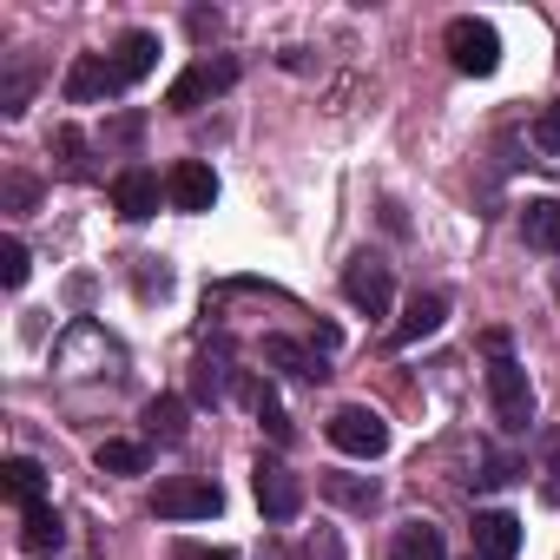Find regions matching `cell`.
<instances>
[{
  "instance_id": "27",
  "label": "cell",
  "mask_w": 560,
  "mask_h": 560,
  "mask_svg": "<svg viewBox=\"0 0 560 560\" xmlns=\"http://www.w3.org/2000/svg\"><path fill=\"white\" fill-rule=\"evenodd\" d=\"M534 139H540L547 152H560V106H540V119H534Z\"/></svg>"
},
{
  "instance_id": "29",
  "label": "cell",
  "mask_w": 560,
  "mask_h": 560,
  "mask_svg": "<svg viewBox=\"0 0 560 560\" xmlns=\"http://www.w3.org/2000/svg\"><path fill=\"white\" fill-rule=\"evenodd\" d=\"M304 560H343V540H337V534H317V540L304 547Z\"/></svg>"
},
{
  "instance_id": "12",
  "label": "cell",
  "mask_w": 560,
  "mask_h": 560,
  "mask_svg": "<svg viewBox=\"0 0 560 560\" xmlns=\"http://www.w3.org/2000/svg\"><path fill=\"white\" fill-rule=\"evenodd\" d=\"M475 553H481V560H514V553H521V521H514L508 508L475 514Z\"/></svg>"
},
{
  "instance_id": "8",
  "label": "cell",
  "mask_w": 560,
  "mask_h": 560,
  "mask_svg": "<svg viewBox=\"0 0 560 560\" xmlns=\"http://www.w3.org/2000/svg\"><path fill=\"white\" fill-rule=\"evenodd\" d=\"M165 198H172V211H211L218 205V172L205 159H178L165 172Z\"/></svg>"
},
{
  "instance_id": "23",
  "label": "cell",
  "mask_w": 560,
  "mask_h": 560,
  "mask_svg": "<svg viewBox=\"0 0 560 560\" xmlns=\"http://www.w3.org/2000/svg\"><path fill=\"white\" fill-rule=\"evenodd\" d=\"M27 270H34L27 244H21V237H0V284H8V291H21V284H27Z\"/></svg>"
},
{
  "instance_id": "31",
  "label": "cell",
  "mask_w": 560,
  "mask_h": 560,
  "mask_svg": "<svg viewBox=\"0 0 560 560\" xmlns=\"http://www.w3.org/2000/svg\"><path fill=\"white\" fill-rule=\"evenodd\" d=\"M191 560H231V553H191Z\"/></svg>"
},
{
  "instance_id": "19",
  "label": "cell",
  "mask_w": 560,
  "mask_h": 560,
  "mask_svg": "<svg viewBox=\"0 0 560 560\" xmlns=\"http://www.w3.org/2000/svg\"><path fill=\"white\" fill-rule=\"evenodd\" d=\"M54 152H60V172H67V178H93V145H86L80 126H60V132H54Z\"/></svg>"
},
{
  "instance_id": "13",
  "label": "cell",
  "mask_w": 560,
  "mask_h": 560,
  "mask_svg": "<svg viewBox=\"0 0 560 560\" xmlns=\"http://www.w3.org/2000/svg\"><path fill=\"white\" fill-rule=\"evenodd\" d=\"M67 547V521L40 501V508H27L21 514V553H34V560H47V553H60Z\"/></svg>"
},
{
  "instance_id": "16",
  "label": "cell",
  "mask_w": 560,
  "mask_h": 560,
  "mask_svg": "<svg viewBox=\"0 0 560 560\" xmlns=\"http://www.w3.org/2000/svg\"><path fill=\"white\" fill-rule=\"evenodd\" d=\"M521 237H527L534 250H560V198H534V205L521 211Z\"/></svg>"
},
{
  "instance_id": "3",
  "label": "cell",
  "mask_w": 560,
  "mask_h": 560,
  "mask_svg": "<svg viewBox=\"0 0 560 560\" xmlns=\"http://www.w3.org/2000/svg\"><path fill=\"white\" fill-rule=\"evenodd\" d=\"M330 448H343V455H357V462H376V455L389 448V422H383L376 409H363V402H343V409L330 416Z\"/></svg>"
},
{
  "instance_id": "1",
  "label": "cell",
  "mask_w": 560,
  "mask_h": 560,
  "mask_svg": "<svg viewBox=\"0 0 560 560\" xmlns=\"http://www.w3.org/2000/svg\"><path fill=\"white\" fill-rule=\"evenodd\" d=\"M442 47H448V60H455V73H468V80H488V73L501 67V34H494L488 21H475V14H462V21H448V34H442Z\"/></svg>"
},
{
  "instance_id": "5",
  "label": "cell",
  "mask_w": 560,
  "mask_h": 560,
  "mask_svg": "<svg viewBox=\"0 0 560 560\" xmlns=\"http://www.w3.org/2000/svg\"><path fill=\"white\" fill-rule=\"evenodd\" d=\"M343 298H350V311H363V317H389V298H396L389 264L370 257V250H357V257L343 264Z\"/></svg>"
},
{
  "instance_id": "18",
  "label": "cell",
  "mask_w": 560,
  "mask_h": 560,
  "mask_svg": "<svg viewBox=\"0 0 560 560\" xmlns=\"http://www.w3.org/2000/svg\"><path fill=\"white\" fill-rule=\"evenodd\" d=\"M264 363L291 370V376H304V383H317V376H324V363H317L304 343H291V337H264Z\"/></svg>"
},
{
  "instance_id": "9",
  "label": "cell",
  "mask_w": 560,
  "mask_h": 560,
  "mask_svg": "<svg viewBox=\"0 0 560 560\" xmlns=\"http://www.w3.org/2000/svg\"><path fill=\"white\" fill-rule=\"evenodd\" d=\"M113 93H126V80H119V67H113L106 54H80V60L67 67V100H73V106L113 100Z\"/></svg>"
},
{
  "instance_id": "21",
  "label": "cell",
  "mask_w": 560,
  "mask_h": 560,
  "mask_svg": "<svg viewBox=\"0 0 560 560\" xmlns=\"http://www.w3.org/2000/svg\"><path fill=\"white\" fill-rule=\"evenodd\" d=\"M250 409H257V422H264L270 442H291V416H284V402L270 396V383H250Z\"/></svg>"
},
{
  "instance_id": "22",
  "label": "cell",
  "mask_w": 560,
  "mask_h": 560,
  "mask_svg": "<svg viewBox=\"0 0 560 560\" xmlns=\"http://www.w3.org/2000/svg\"><path fill=\"white\" fill-rule=\"evenodd\" d=\"M145 442H100V468L106 475H145Z\"/></svg>"
},
{
  "instance_id": "2",
  "label": "cell",
  "mask_w": 560,
  "mask_h": 560,
  "mask_svg": "<svg viewBox=\"0 0 560 560\" xmlns=\"http://www.w3.org/2000/svg\"><path fill=\"white\" fill-rule=\"evenodd\" d=\"M488 402H494V422H501L508 435H521V429L534 422V389H527V370H521L514 357H494V370H488Z\"/></svg>"
},
{
  "instance_id": "11",
  "label": "cell",
  "mask_w": 560,
  "mask_h": 560,
  "mask_svg": "<svg viewBox=\"0 0 560 560\" xmlns=\"http://www.w3.org/2000/svg\"><path fill=\"white\" fill-rule=\"evenodd\" d=\"M113 205H119V218L145 224V218L159 211V172H152V165H126V172L113 178Z\"/></svg>"
},
{
  "instance_id": "20",
  "label": "cell",
  "mask_w": 560,
  "mask_h": 560,
  "mask_svg": "<svg viewBox=\"0 0 560 560\" xmlns=\"http://www.w3.org/2000/svg\"><path fill=\"white\" fill-rule=\"evenodd\" d=\"M185 416H191V409H185L178 396H152V402H145V429H152L159 442H185Z\"/></svg>"
},
{
  "instance_id": "24",
  "label": "cell",
  "mask_w": 560,
  "mask_h": 560,
  "mask_svg": "<svg viewBox=\"0 0 560 560\" xmlns=\"http://www.w3.org/2000/svg\"><path fill=\"white\" fill-rule=\"evenodd\" d=\"M324 494H330V501H343V508H376V481H350V475H330V481H324Z\"/></svg>"
},
{
  "instance_id": "7",
  "label": "cell",
  "mask_w": 560,
  "mask_h": 560,
  "mask_svg": "<svg viewBox=\"0 0 560 560\" xmlns=\"http://www.w3.org/2000/svg\"><path fill=\"white\" fill-rule=\"evenodd\" d=\"M231 80H237V60H198V67H185V73L172 80L165 106H172V113H198V106H205V100H218Z\"/></svg>"
},
{
  "instance_id": "28",
  "label": "cell",
  "mask_w": 560,
  "mask_h": 560,
  "mask_svg": "<svg viewBox=\"0 0 560 560\" xmlns=\"http://www.w3.org/2000/svg\"><path fill=\"white\" fill-rule=\"evenodd\" d=\"M34 198H40V185H34V178H8V205H14V211H27Z\"/></svg>"
},
{
  "instance_id": "4",
  "label": "cell",
  "mask_w": 560,
  "mask_h": 560,
  "mask_svg": "<svg viewBox=\"0 0 560 560\" xmlns=\"http://www.w3.org/2000/svg\"><path fill=\"white\" fill-rule=\"evenodd\" d=\"M218 508H224L218 481H198V475H172L152 488V514H165V521H211Z\"/></svg>"
},
{
  "instance_id": "25",
  "label": "cell",
  "mask_w": 560,
  "mask_h": 560,
  "mask_svg": "<svg viewBox=\"0 0 560 560\" xmlns=\"http://www.w3.org/2000/svg\"><path fill=\"white\" fill-rule=\"evenodd\" d=\"M27 93H34V73H8V86H0V113L21 119L27 113Z\"/></svg>"
},
{
  "instance_id": "10",
  "label": "cell",
  "mask_w": 560,
  "mask_h": 560,
  "mask_svg": "<svg viewBox=\"0 0 560 560\" xmlns=\"http://www.w3.org/2000/svg\"><path fill=\"white\" fill-rule=\"evenodd\" d=\"M448 324V298L442 291H416L409 304H402V317H396V330H389V343L396 350H409V343H422V337H435Z\"/></svg>"
},
{
  "instance_id": "17",
  "label": "cell",
  "mask_w": 560,
  "mask_h": 560,
  "mask_svg": "<svg viewBox=\"0 0 560 560\" xmlns=\"http://www.w3.org/2000/svg\"><path fill=\"white\" fill-rule=\"evenodd\" d=\"M396 560H448V553H442V527L402 521V527H396Z\"/></svg>"
},
{
  "instance_id": "6",
  "label": "cell",
  "mask_w": 560,
  "mask_h": 560,
  "mask_svg": "<svg viewBox=\"0 0 560 560\" xmlns=\"http://www.w3.org/2000/svg\"><path fill=\"white\" fill-rule=\"evenodd\" d=\"M250 494H257L264 521H298V514H304V481H298L284 462H257V468H250Z\"/></svg>"
},
{
  "instance_id": "14",
  "label": "cell",
  "mask_w": 560,
  "mask_h": 560,
  "mask_svg": "<svg viewBox=\"0 0 560 560\" xmlns=\"http://www.w3.org/2000/svg\"><path fill=\"white\" fill-rule=\"evenodd\" d=\"M0 488H8V501L27 514V508H40V501H47V468H40L34 455H14L8 468H0Z\"/></svg>"
},
{
  "instance_id": "26",
  "label": "cell",
  "mask_w": 560,
  "mask_h": 560,
  "mask_svg": "<svg viewBox=\"0 0 560 560\" xmlns=\"http://www.w3.org/2000/svg\"><path fill=\"white\" fill-rule=\"evenodd\" d=\"M514 475H521V462H514V455H501V448H488V475H481V481H488V488H508Z\"/></svg>"
},
{
  "instance_id": "15",
  "label": "cell",
  "mask_w": 560,
  "mask_h": 560,
  "mask_svg": "<svg viewBox=\"0 0 560 560\" xmlns=\"http://www.w3.org/2000/svg\"><path fill=\"white\" fill-rule=\"evenodd\" d=\"M113 67H119V80L126 86H139L152 67H159V34H145V27H132L119 47H113Z\"/></svg>"
},
{
  "instance_id": "30",
  "label": "cell",
  "mask_w": 560,
  "mask_h": 560,
  "mask_svg": "<svg viewBox=\"0 0 560 560\" xmlns=\"http://www.w3.org/2000/svg\"><path fill=\"white\" fill-rule=\"evenodd\" d=\"M547 475H560V435H553V442H547ZM547 494H553V501H560V481H553V488H547Z\"/></svg>"
}]
</instances>
